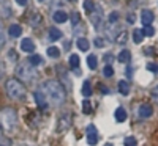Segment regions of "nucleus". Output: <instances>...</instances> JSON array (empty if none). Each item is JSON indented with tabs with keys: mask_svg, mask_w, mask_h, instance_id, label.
<instances>
[{
	"mask_svg": "<svg viewBox=\"0 0 158 146\" xmlns=\"http://www.w3.org/2000/svg\"><path fill=\"white\" fill-rule=\"evenodd\" d=\"M21 49L24 52H33L35 50V44H33L32 39L25 38V39H22V41H21Z\"/></svg>",
	"mask_w": 158,
	"mask_h": 146,
	"instance_id": "10",
	"label": "nucleus"
},
{
	"mask_svg": "<svg viewBox=\"0 0 158 146\" xmlns=\"http://www.w3.org/2000/svg\"><path fill=\"white\" fill-rule=\"evenodd\" d=\"M71 126V113L70 112H65L60 115L59 118V123H57V132H65L68 130Z\"/></svg>",
	"mask_w": 158,
	"mask_h": 146,
	"instance_id": "5",
	"label": "nucleus"
},
{
	"mask_svg": "<svg viewBox=\"0 0 158 146\" xmlns=\"http://www.w3.org/2000/svg\"><path fill=\"white\" fill-rule=\"evenodd\" d=\"M142 30V35L144 36H153V33H155V30L150 27V25H146L144 29H141Z\"/></svg>",
	"mask_w": 158,
	"mask_h": 146,
	"instance_id": "26",
	"label": "nucleus"
},
{
	"mask_svg": "<svg viewBox=\"0 0 158 146\" xmlns=\"http://www.w3.org/2000/svg\"><path fill=\"white\" fill-rule=\"evenodd\" d=\"M118 91H120L122 94H128V93H130V85L127 83V80H120V82H118Z\"/></svg>",
	"mask_w": 158,
	"mask_h": 146,
	"instance_id": "18",
	"label": "nucleus"
},
{
	"mask_svg": "<svg viewBox=\"0 0 158 146\" xmlns=\"http://www.w3.org/2000/svg\"><path fill=\"white\" fill-rule=\"evenodd\" d=\"M147 68H149V71H152V72H158V64H156V63H150Z\"/></svg>",
	"mask_w": 158,
	"mask_h": 146,
	"instance_id": "34",
	"label": "nucleus"
},
{
	"mask_svg": "<svg viewBox=\"0 0 158 146\" xmlns=\"http://www.w3.org/2000/svg\"><path fill=\"white\" fill-rule=\"evenodd\" d=\"M152 99H153V101L158 104V86H156V88L152 91Z\"/></svg>",
	"mask_w": 158,
	"mask_h": 146,
	"instance_id": "35",
	"label": "nucleus"
},
{
	"mask_svg": "<svg viewBox=\"0 0 158 146\" xmlns=\"http://www.w3.org/2000/svg\"><path fill=\"white\" fill-rule=\"evenodd\" d=\"M8 33H10V36H13V38H18V36H21V33H22L21 25H18V24H13L11 27H10V30H8Z\"/></svg>",
	"mask_w": 158,
	"mask_h": 146,
	"instance_id": "13",
	"label": "nucleus"
},
{
	"mask_svg": "<svg viewBox=\"0 0 158 146\" xmlns=\"http://www.w3.org/2000/svg\"><path fill=\"white\" fill-rule=\"evenodd\" d=\"M114 116H115V121H118V123H123L125 119H127V110H125L123 107H118V109L115 110Z\"/></svg>",
	"mask_w": 158,
	"mask_h": 146,
	"instance_id": "12",
	"label": "nucleus"
},
{
	"mask_svg": "<svg viewBox=\"0 0 158 146\" xmlns=\"http://www.w3.org/2000/svg\"><path fill=\"white\" fill-rule=\"evenodd\" d=\"M43 93H44V96H48L51 104H54V105H60L65 101V88L56 80L44 82L43 83Z\"/></svg>",
	"mask_w": 158,
	"mask_h": 146,
	"instance_id": "1",
	"label": "nucleus"
},
{
	"mask_svg": "<svg viewBox=\"0 0 158 146\" xmlns=\"http://www.w3.org/2000/svg\"><path fill=\"white\" fill-rule=\"evenodd\" d=\"M152 105H149V104H142V105H139V109H138V115H139V118H149V116H152Z\"/></svg>",
	"mask_w": 158,
	"mask_h": 146,
	"instance_id": "9",
	"label": "nucleus"
},
{
	"mask_svg": "<svg viewBox=\"0 0 158 146\" xmlns=\"http://www.w3.org/2000/svg\"><path fill=\"white\" fill-rule=\"evenodd\" d=\"M38 2H44V0H38Z\"/></svg>",
	"mask_w": 158,
	"mask_h": 146,
	"instance_id": "41",
	"label": "nucleus"
},
{
	"mask_svg": "<svg viewBox=\"0 0 158 146\" xmlns=\"http://www.w3.org/2000/svg\"><path fill=\"white\" fill-rule=\"evenodd\" d=\"M54 21H56L57 24H63V22L68 21V14H67L63 10H59V11L54 13Z\"/></svg>",
	"mask_w": 158,
	"mask_h": 146,
	"instance_id": "11",
	"label": "nucleus"
},
{
	"mask_svg": "<svg viewBox=\"0 0 158 146\" xmlns=\"http://www.w3.org/2000/svg\"><path fill=\"white\" fill-rule=\"evenodd\" d=\"M130 58H131L130 50H122L120 54H118V61H120V63H128Z\"/></svg>",
	"mask_w": 158,
	"mask_h": 146,
	"instance_id": "16",
	"label": "nucleus"
},
{
	"mask_svg": "<svg viewBox=\"0 0 158 146\" xmlns=\"http://www.w3.org/2000/svg\"><path fill=\"white\" fill-rule=\"evenodd\" d=\"M16 3H18V5H21V6H24L25 3H27V0H16Z\"/></svg>",
	"mask_w": 158,
	"mask_h": 146,
	"instance_id": "38",
	"label": "nucleus"
},
{
	"mask_svg": "<svg viewBox=\"0 0 158 146\" xmlns=\"http://www.w3.org/2000/svg\"><path fill=\"white\" fill-rule=\"evenodd\" d=\"M70 66H71V68H73V69H76V68H77V66H79V57H77L76 54L70 57Z\"/></svg>",
	"mask_w": 158,
	"mask_h": 146,
	"instance_id": "24",
	"label": "nucleus"
},
{
	"mask_svg": "<svg viewBox=\"0 0 158 146\" xmlns=\"http://www.w3.org/2000/svg\"><path fill=\"white\" fill-rule=\"evenodd\" d=\"M128 22H130V24L135 22V14H128Z\"/></svg>",
	"mask_w": 158,
	"mask_h": 146,
	"instance_id": "37",
	"label": "nucleus"
},
{
	"mask_svg": "<svg viewBox=\"0 0 158 146\" xmlns=\"http://www.w3.org/2000/svg\"><path fill=\"white\" fill-rule=\"evenodd\" d=\"M103 74L106 75V77H112V75H114V68H112L111 64L104 66V69H103Z\"/></svg>",
	"mask_w": 158,
	"mask_h": 146,
	"instance_id": "27",
	"label": "nucleus"
},
{
	"mask_svg": "<svg viewBox=\"0 0 158 146\" xmlns=\"http://www.w3.org/2000/svg\"><path fill=\"white\" fill-rule=\"evenodd\" d=\"M100 90H103V93H104V94H108V93H109L106 86H101V85H100Z\"/></svg>",
	"mask_w": 158,
	"mask_h": 146,
	"instance_id": "39",
	"label": "nucleus"
},
{
	"mask_svg": "<svg viewBox=\"0 0 158 146\" xmlns=\"http://www.w3.org/2000/svg\"><path fill=\"white\" fill-rule=\"evenodd\" d=\"M84 10L87 11V13H92L95 10V5H94V2H92V0H85L84 2Z\"/></svg>",
	"mask_w": 158,
	"mask_h": 146,
	"instance_id": "25",
	"label": "nucleus"
},
{
	"mask_svg": "<svg viewBox=\"0 0 158 146\" xmlns=\"http://www.w3.org/2000/svg\"><path fill=\"white\" fill-rule=\"evenodd\" d=\"M71 22H73V25H76V24L79 22V14H77L76 11H74L73 14H71Z\"/></svg>",
	"mask_w": 158,
	"mask_h": 146,
	"instance_id": "33",
	"label": "nucleus"
},
{
	"mask_svg": "<svg viewBox=\"0 0 158 146\" xmlns=\"http://www.w3.org/2000/svg\"><path fill=\"white\" fill-rule=\"evenodd\" d=\"M16 74L19 79H22V80L25 82H33L35 79H36V69L33 68L32 64H21L18 66V69H16Z\"/></svg>",
	"mask_w": 158,
	"mask_h": 146,
	"instance_id": "4",
	"label": "nucleus"
},
{
	"mask_svg": "<svg viewBox=\"0 0 158 146\" xmlns=\"http://www.w3.org/2000/svg\"><path fill=\"white\" fill-rule=\"evenodd\" d=\"M18 127V115L13 109H3L0 112V134H11Z\"/></svg>",
	"mask_w": 158,
	"mask_h": 146,
	"instance_id": "2",
	"label": "nucleus"
},
{
	"mask_svg": "<svg viewBox=\"0 0 158 146\" xmlns=\"http://www.w3.org/2000/svg\"><path fill=\"white\" fill-rule=\"evenodd\" d=\"M82 112H84L85 115L92 112V105H90V102H89V101H84V102H82Z\"/></svg>",
	"mask_w": 158,
	"mask_h": 146,
	"instance_id": "28",
	"label": "nucleus"
},
{
	"mask_svg": "<svg viewBox=\"0 0 158 146\" xmlns=\"http://www.w3.org/2000/svg\"><path fill=\"white\" fill-rule=\"evenodd\" d=\"M153 19H155V16H153V13L150 10H142V13H141V22L144 25H150L153 22Z\"/></svg>",
	"mask_w": 158,
	"mask_h": 146,
	"instance_id": "8",
	"label": "nucleus"
},
{
	"mask_svg": "<svg viewBox=\"0 0 158 146\" xmlns=\"http://www.w3.org/2000/svg\"><path fill=\"white\" fill-rule=\"evenodd\" d=\"M111 60H112L111 55H104V61H111Z\"/></svg>",
	"mask_w": 158,
	"mask_h": 146,
	"instance_id": "40",
	"label": "nucleus"
},
{
	"mask_svg": "<svg viewBox=\"0 0 158 146\" xmlns=\"http://www.w3.org/2000/svg\"><path fill=\"white\" fill-rule=\"evenodd\" d=\"M10 138H6L3 134H0V146H10Z\"/></svg>",
	"mask_w": 158,
	"mask_h": 146,
	"instance_id": "29",
	"label": "nucleus"
},
{
	"mask_svg": "<svg viewBox=\"0 0 158 146\" xmlns=\"http://www.w3.org/2000/svg\"><path fill=\"white\" fill-rule=\"evenodd\" d=\"M87 141L92 146H95L98 143V130H97V127L94 124H90L87 127Z\"/></svg>",
	"mask_w": 158,
	"mask_h": 146,
	"instance_id": "6",
	"label": "nucleus"
},
{
	"mask_svg": "<svg viewBox=\"0 0 158 146\" xmlns=\"http://www.w3.org/2000/svg\"><path fill=\"white\" fill-rule=\"evenodd\" d=\"M60 38H62V32H60L59 29L52 27V29L49 30V39H51V41H57V39H60Z\"/></svg>",
	"mask_w": 158,
	"mask_h": 146,
	"instance_id": "15",
	"label": "nucleus"
},
{
	"mask_svg": "<svg viewBox=\"0 0 158 146\" xmlns=\"http://www.w3.org/2000/svg\"><path fill=\"white\" fill-rule=\"evenodd\" d=\"M5 44V35L3 33H0V47H2Z\"/></svg>",
	"mask_w": 158,
	"mask_h": 146,
	"instance_id": "36",
	"label": "nucleus"
},
{
	"mask_svg": "<svg viewBox=\"0 0 158 146\" xmlns=\"http://www.w3.org/2000/svg\"><path fill=\"white\" fill-rule=\"evenodd\" d=\"M33 98H35V102H36V105H38L40 109L44 110V109L48 107V99H46V96H44L43 91H35Z\"/></svg>",
	"mask_w": 158,
	"mask_h": 146,
	"instance_id": "7",
	"label": "nucleus"
},
{
	"mask_svg": "<svg viewBox=\"0 0 158 146\" xmlns=\"http://www.w3.org/2000/svg\"><path fill=\"white\" fill-rule=\"evenodd\" d=\"M48 55H49L51 58H59L60 50H59L57 47H49V49H48Z\"/></svg>",
	"mask_w": 158,
	"mask_h": 146,
	"instance_id": "22",
	"label": "nucleus"
},
{
	"mask_svg": "<svg viewBox=\"0 0 158 146\" xmlns=\"http://www.w3.org/2000/svg\"><path fill=\"white\" fill-rule=\"evenodd\" d=\"M29 63H30L32 66H38V64H41V63H43V58L40 57L38 54H33V55L29 57Z\"/></svg>",
	"mask_w": 158,
	"mask_h": 146,
	"instance_id": "17",
	"label": "nucleus"
},
{
	"mask_svg": "<svg viewBox=\"0 0 158 146\" xmlns=\"http://www.w3.org/2000/svg\"><path fill=\"white\" fill-rule=\"evenodd\" d=\"M117 21H118V13L112 11L111 14H109V22H117Z\"/></svg>",
	"mask_w": 158,
	"mask_h": 146,
	"instance_id": "31",
	"label": "nucleus"
},
{
	"mask_svg": "<svg viewBox=\"0 0 158 146\" xmlns=\"http://www.w3.org/2000/svg\"><path fill=\"white\" fill-rule=\"evenodd\" d=\"M125 146H136V138L135 137H127L125 138Z\"/></svg>",
	"mask_w": 158,
	"mask_h": 146,
	"instance_id": "30",
	"label": "nucleus"
},
{
	"mask_svg": "<svg viewBox=\"0 0 158 146\" xmlns=\"http://www.w3.org/2000/svg\"><path fill=\"white\" fill-rule=\"evenodd\" d=\"M133 39H135V43H142V39H144V35H142V30H135L133 33Z\"/></svg>",
	"mask_w": 158,
	"mask_h": 146,
	"instance_id": "23",
	"label": "nucleus"
},
{
	"mask_svg": "<svg viewBox=\"0 0 158 146\" xmlns=\"http://www.w3.org/2000/svg\"><path fill=\"white\" fill-rule=\"evenodd\" d=\"M95 46L97 47H104V39L103 38H95Z\"/></svg>",
	"mask_w": 158,
	"mask_h": 146,
	"instance_id": "32",
	"label": "nucleus"
},
{
	"mask_svg": "<svg viewBox=\"0 0 158 146\" xmlns=\"http://www.w3.org/2000/svg\"><path fill=\"white\" fill-rule=\"evenodd\" d=\"M82 94H84L85 98H89V96L92 94V86H90L89 82H84V83H82Z\"/></svg>",
	"mask_w": 158,
	"mask_h": 146,
	"instance_id": "21",
	"label": "nucleus"
},
{
	"mask_svg": "<svg viewBox=\"0 0 158 146\" xmlns=\"http://www.w3.org/2000/svg\"><path fill=\"white\" fill-rule=\"evenodd\" d=\"M87 64H89V68L94 71V69H97V66H98V58H97V55H89L87 57Z\"/></svg>",
	"mask_w": 158,
	"mask_h": 146,
	"instance_id": "14",
	"label": "nucleus"
},
{
	"mask_svg": "<svg viewBox=\"0 0 158 146\" xmlns=\"http://www.w3.org/2000/svg\"><path fill=\"white\" fill-rule=\"evenodd\" d=\"M127 39H128V33L127 32H120L117 36H115V41L118 43V44H123V43H127Z\"/></svg>",
	"mask_w": 158,
	"mask_h": 146,
	"instance_id": "20",
	"label": "nucleus"
},
{
	"mask_svg": "<svg viewBox=\"0 0 158 146\" xmlns=\"http://www.w3.org/2000/svg\"><path fill=\"white\" fill-rule=\"evenodd\" d=\"M76 44H77V47L81 49V50H87V49H89V39H85V38H79L77 41H76Z\"/></svg>",
	"mask_w": 158,
	"mask_h": 146,
	"instance_id": "19",
	"label": "nucleus"
},
{
	"mask_svg": "<svg viewBox=\"0 0 158 146\" xmlns=\"http://www.w3.org/2000/svg\"><path fill=\"white\" fill-rule=\"evenodd\" d=\"M5 90H6V94L11 99H22L25 94V88L24 85L16 80V79H8L6 83H5Z\"/></svg>",
	"mask_w": 158,
	"mask_h": 146,
	"instance_id": "3",
	"label": "nucleus"
}]
</instances>
